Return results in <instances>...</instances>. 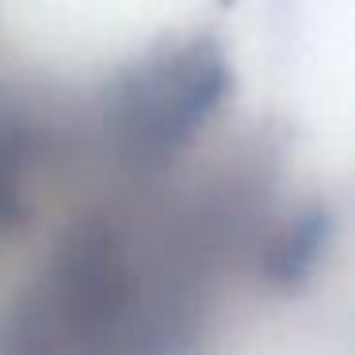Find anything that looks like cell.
I'll return each mask as SVG.
<instances>
[{
    "label": "cell",
    "mask_w": 355,
    "mask_h": 355,
    "mask_svg": "<svg viewBox=\"0 0 355 355\" xmlns=\"http://www.w3.org/2000/svg\"><path fill=\"white\" fill-rule=\"evenodd\" d=\"M77 214L0 317V355H199L222 275L252 271L283 210L263 161L123 180Z\"/></svg>",
    "instance_id": "1"
},
{
    "label": "cell",
    "mask_w": 355,
    "mask_h": 355,
    "mask_svg": "<svg viewBox=\"0 0 355 355\" xmlns=\"http://www.w3.org/2000/svg\"><path fill=\"white\" fill-rule=\"evenodd\" d=\"M230 92V58L214 35L161 42L77 103L80 157L119 180L164 176Z\"/></svg>",
    "instance_id": "2"
}]
</instances>
